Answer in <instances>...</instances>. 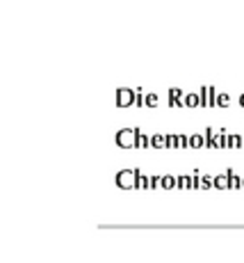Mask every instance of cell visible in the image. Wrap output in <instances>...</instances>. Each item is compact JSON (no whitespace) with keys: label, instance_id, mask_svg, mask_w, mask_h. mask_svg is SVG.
Wrapping results in <instances>:
<instances>
[]
</instances>
